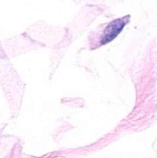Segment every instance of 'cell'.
<instances>
[{"mask_svg":"<svg viewBox=\"0 0 157 158\" xmlns=\"http://www.w3.org/2000/svg\"><path fill=\"white\" fill-rule=\"evenodd\" d=\"M130 16L128 15V16L117 19L107 23L100 35L99 44L100 45L106 44L112 42L115 38H117L118 35L122 31L124 27L128 24V22L130 21Z\"/></svg>","mask_w":157,"mask_h":158,"instance_id":"cell-1","label":"cell"}]
</instances>
